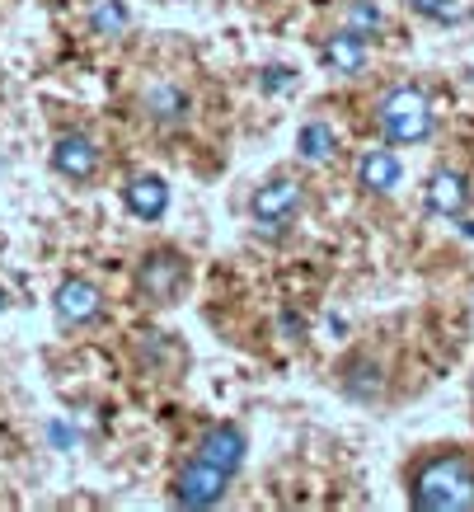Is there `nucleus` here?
<instances>
[{"label":"nucleus","instance_id":"15","mask_svg":"<svg viewBox=\"0 0 474 512\" xmlns=\"http://www.w3.org/2000/svg\"><path fill=\"white\" fill-rule=\"evenodd\" d=\"M338 151V137L329 123H306L296 132V156L310 160V165H324V160Z\"/></svg>","mask_w":474,"mask_h":512},{"label":"nucleus","instance_id":"14","mask_svg":"<svg viewBox=\"0 0 474 512\" xmlns=\"http://www.w3.org/2000/svg\"><path fill=\"white\" fill-rule=\"evenodd\" d=\"M343 390H348L352 400H381L385 395V376L376 362L367 357H352L348 367H343Z\"/></svg>","mask_w":474,"mask_h":512},{"label":"nucleus","instance_id":"19","mask_svg":"<svg viewBox=\"0 0 474 512\" xmlns=\"http://www.w3.org/2000/svg\"><path fill=\"white\" fill-rule=\"evenodd\" d=\"M291 85H296V71H291V66H263L259 71L263 94H282V90H291Z\"/></svg>","mask_w":474,"mask_h":512},{"label":"nucleus","instance_id":"1","mask_svg":"<svg viewBox=\"0 0 474 512\" xmlns=\"http://www.w3.org/2000/svg\"><path fill=\"white\" fill-rule=\"evenodd\" d=\"M409 503L418 512H470L474 508V461L465 451L428 456L409 475Z\"/></svg>","mask_w":474,"mask_h":512},{"label":"nucleus","instance_id":"3","mask_svg":"<svg viewBox=\"0 0 474 512\" xmlns=\"http://www.w3.org/2000/svg\"><path fill=\"white\" fill-rule=\"evenodd\" d=\"M306 207V184L301 179H291V174H273V179H263L254 202H249V212H254V226L263 235H282L287 231V221H296V212Z\"/></svg>","mask_w":474,"mask_h":512},{"label":"nucleus","instance_id":"20","mask_svg":"<svg viewBox=\"0 0 474 512\" xmlns=\"http://www.w3.org/2000/svg\"><path fill=\"white\" fill-rule=\"evenodd\" d=\"M52 442H62V447H66V442H76V433H66L62 423H52Z\"/></svg>","mask_w":474,"mask_h":512},{"label":"nucleus","instance_id":"16","mask_svg":"<svg viewBox=\"0 0 474 512\" xmlns=\"http://www.w3.org/2000/svg\"><path fill=\"white\" fill-rule=\"evenodd\" d=\"M90 29L99 33V38H123V29H127V5H118V0H108V5H94Z\"/></svg>","mask_w":474,"mask_h":512},{"label":"nucleus","instance_id":"2","mask_svg":"<svg viewBox=\"0 0 474 512\" xmlns=\"http://www.w3.org/2000/svg\"><path fill=\"white\" fill-rule=\"evenodd\" d=\"M376 118H381V132L390 146H423V141L432 137V127H437L428 94L413 90V85H395V90L381 99Z\"/></svg>","mask_w":474,"mask_h":512},{"label":"nucleus","instance_id":"13","mask_svg":"<svg viewBox=\"0 0 474 512\" xmlns=\"http://www.w3.org/2000/svg\"><path fill=\"white\" fill-rule=\"evenodd\" d=\"M141 109L151 113L155 123L179 127V123H188V94H184V90H174V85H155V90H146Z\"/></svg>","mask_w":474,"mask_h":512},{"label":"nucleus","instance_id":"5","mask_svg":"<svg viewBox=\"0 0 474 512\" xmlns=\"http://www.w3.org/2000/svg\"><path fill=\"white\" fill-rule=\"evenodd\" d=\"M226 484H230L226 470L198 456V461H188V466L174 475V503H184V508H212V503L226 498Z\"/></svg>","mask_w":474,"mask_h":512},{"label":"nucleus","instance_id":"21","mask_svg":"<svg viewBox=\"0 0 474 512\" xmlns=\"http://www.w3.org/2000/svg\"><path fill=\"white\" fill-rule=\"evenodd\" d=\"M5 301H10V296H5V292H0V315H5Z\"/></svg>","mask_w":474,"mask_h":512},{"label":"nucleus","instance_id":"18","mask_svg":"<svg viewBox=\"0 0 474 512\" xmlns=\"http://www.w3.org/2000/svg\"><path fill=\"white\" fill-rule=\"evenodd\" d=\"M348 29L362 33V38H371V33L381 29V10H376L371 0H352L348 5Z\"/></svg>","mask_w":474,"mask_h":512},{"label":"nucleus","instance_id":"22","mask_svg":"<svg viewBox=\"0 0 474 512\" xmlns=\"http://www.w3.org/2000/svg\"><path fill=\"white\" fill-rule=\"evenodd\" d=\"M465 235H474V221H465Z\"/></svg>","mask_w":474,"mask_h":512},{"label":"nucleus","instance_id":"11","mask_svg":"<svg viewBox=\"0 0 474 512\" xmlns=\"http://www.w3.org/2000/svg\"><path fill=\"white\" fill-rule=\"evenodd\" d=\"M320 62L329 66L334 76H357V71L367 66V38H362V33H352V29L334 33V38H324Z\"/></svg>","mask_w":474,"mask_h":512},{"label":"nucleus","instance_id":"17","mask_svg":"<svg viewBox=\"0 0 474 512\" xmlns=\"http://www.w3.org/2000/svg\"><path fill=\"white\" fill-rule=\"evenodd\" d=\"M413 15L432 19V24H460L465 19V10H460V0H404Z\"/></svg>","mask_w":474,"mask_h":512},{"label":"nucleus","instance_id":"7","mask_svg":"<svg viewBox=\"0 0 474 512\" xmlns=\"http://www.w3.org/2000/svg\"><path fill=\"white\" fill-rule=\"evenodd\" d=\"M52 311H57V320L71 329L90 325V320H99V311H104V292L85 278H66L62 287L52 292Z\"/></svg>","mask_w":474,"mask_h":512},{"label":"nucleus","instance_id":"10","mask_svg":"<svg viewBox=\"0 0 474 512\" xmlns=\"http://www.w3.org/2000/svg\"><path fill=\"white\" fill-rule=\"evenodd\" d=\"M423 202H428L432 217H465V207H470V184H465V174L456 170H437L423 188Z\"/></svg>","mask_w":474,"mask_h":512},{"label":"nucleus","instance_id":"9","mask_svg":"<svg viewBox=\"0 0 474 512\" xmlns=\"http://www.w3.org/2000/svg\"><path fill=\"white\" fill-rule=\"evenodd\" d=\"M123 202L137 221H160L169 212V184L160 174H132L123 184Z\"/></svg>","mask_w":474,"mask_h":512},{"label":"nucleus","instance_id":"8","mask_svg":"<svg viewBox=\"0 0 474 512\" xmlns=\"http://www.w3.org/2000/svg\"><path fill=\"white\" fill-rule=\"evenodd\" d=\"M245 451H249V442H245V433H240L235 423H216V428H207V433H202V442H198L202 461L221 466L226 475H235V470L245 466Z\"/></svg>","mask_w":474,"mask_h":512},{"label":"nucleus","instance_id":"6","mask_svg":"<svg viewBox=\"0 0 474 512\" xmlns=\"http://www.w3.org/2000/svg\"><path fill=\"white\" fill-rule=\"evenodd\" d=\"M52 170L71 184H90L94 170H99V146L85 132H62L52 141Z\"/></svg>","mask_w":474,"mask_h":512},{"label":"nucleus","instance_id":"12","mask_svg":"<svg viewBox=\"0 0 474 512\" xmlns=\"http://www.w3.org/2000/svg\"><path fill=\"white\" fill-rule=\"evenodd\" d=\"M399 179H404V165H399L395 151H367V156L357 160V184L367 188V193H395Z\"/></svg>","mask_w":474,"mask_h":512},{"label":"nucleus","instance_id":"4","mask_svg":"<svg viewBox=\"0 0 474 512\" xmlns=\"http://www.w3.org/2000/svg\"><path fill=\"white\" fill-rule=\"evenodd\" d=\"M184 282H188V259L184 254H174V249H151L137 268L141 296L155 301V306H169L174 296L184 292Z\"/></svg>","mask_w":474,"mask_h":512}]
</instances>
